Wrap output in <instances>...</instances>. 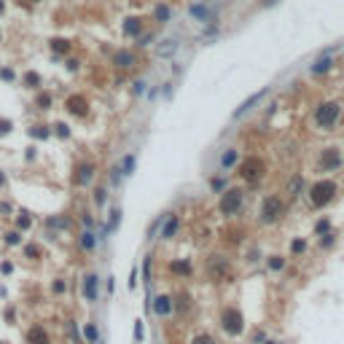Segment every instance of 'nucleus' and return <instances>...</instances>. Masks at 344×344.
Masks as SVG:
<instances>
[{
  "instance_id": "nucleus-1",
  "label": "nucleus",
  "mask_w": 344,
  "mask_h": 344,
  "mask_svg": "<svg viewBox=\"0 0 344 344\" xmlns=\"http://www.w3.org/2000/svg\"><path fill=\"white\" fill-rule=\"evenodd\" d=\"M336 194H339V188H336L334 180H317V183H312V188H309V204L320 210V207L334 202Z\"/></svg>"
},
{
  "instance_id": "nucleus-2",
  "label": "nucleus",
  "mask_w": 344,
  "mask_h": 344,
  "mask_svg": "<svg viewBox=\"0 0 344 344\" xmlns=\"http://www.w3.org/2000/svg\"><path fill=\"white\" fill-rule=\"evenodd\" d=\"M218 323H221V331L226 336H242L245 334V317L237 307H223Z\"/></svg>"
},
{
  "instance_id": "nucleus-3",
  "label": "nucleus",
  "mask_w": 344,
  "mask_h": 344,
  "mask_svg": "<svg viewBox=\"0 0 344 344\" xmlns=\"http://www.w3.org/2000/svg\"><path fill=\"white\" fill-rule=\"evenodd\" d=\"M237 175H240L245 183L256 186V183L261 180L263 175H266V162H263V159H258V156H248L245 162H240V167H237Z\"/></svg>"
},
{
  "instance_id": "nucleus-4",
  "label": "nucleus",
  "mask_w": 344,
  "mask_h": 344,
  "mask_svg": "<svg viewBox=\"0 0 344 344\" xmlns=\"http://www.w3.org/2000/svg\"><path fill=\"white\" fill-rule=\"evenodd\" d=\"M242 204H245V191L242 188H226L221 194V199H218V213L231 218L242 210Z\"/></svg>"
},
{
  "instance_id": "nucleus-5",
  "label": "nucleus",
  "mask_w": 344,
  "mask_h": 344,
  "mask_svg": "<svg viewBox=\"0 0 344 344\" xmlns=\"http://www.w3.org/2000/svg\"><path fill=\"white\" fill-rule=\"evenodd\" d=\"M339 116H342V105L339 102H323V105H317V110H315V124L328 132V129L336 127Z\"/></svg>"
},
{
  "instance_id": "nucleus-6",
  "label": "nucleus",
  "mask_w": 344,
  "mask_h": 344,
  "mask_svg": "<svg viewBox=\"0 0 344 344\" xmlns=\"http://www.w3.org/2000/svg\"><path fill=\"white\" fill-rule=\"evenodd\" d=\"M258 215H261V223H277L282 215H285V202L280 199V196H266V199L261 202V210H258Z\"/></svg>"
},
{
  "instance_id": "nucleus-7",
  "label": "nucleus",
  "mask_w": 344,
  "mask_h": 344,
  "mask_svg": "<svg viewBox=\"0 0 344 344\" xmlns=\"http://www.w3.org/2000/svg\"><path fill=\"white\" fill-rule=\"evenodd\" d=\"M94 175H97V167L91 162H81L76 164V170H73V183H76L78 188H86L94 183Z\"/></svg>"
},
{
  "instance_id": "nucleus-8",
  "label": "nucleus",
  "mask_w": 344,
  "mask_h": 344,
  "mask_svg": "<svg viewBox=\"0 0 344 344\" xmlns=\"http://www.w3.org/2000/svg\"><path fill=\"white\" fill-rule=\"evenodd\" d=\"M81 296H84L86 304H94L97 299H100V277H97L94 272L84 274V280H81Z\"/></svg>"
},
{
  "instance_id": "nucleus-9",
  "label": "nucleus",
  "mask_w": 344,
  "mask_h": 344,
  "mask_svg": "<svg viewBox=\"0 0 344 344\" xmlns=\"http://www.w3.org/2000/svg\"><path fill=\"white\" fill-rule=\"evenodd\" d=\"M65 110L73 118H86L89 116V100H86V94H70L65 100Z\"/></svg>"
},
{
  "instance_id": "nucleus-10",
  "label": "nucleus",
  "mask_w": 344,
  "mask_h": 344,
  "mask_svg": "<svg viewBox=\"0 0 344 344\" xmlns=\"http://www.w3.org/2000/svg\"><path fill=\"white\" fill-rule=\"evenodd\" d=\"M344 164V159L339 154V148H323L320 151V162H317V167H320L323 172H334V170H339Z\"/></svg>"
},
{
  "instance_id": "nucleus-11",
  "label": "nucleus",
  "mask_w": 344,
  "mask_h": 344,
  "mask_svg": "<svg viewBox=\"0 0 344 344\" xmlns=\"http://www.w3.org/2000/svg\"><path fill=\"white\" fill-rule=\"evenodd\" d=\"M177 231H180V218H177L175 213H167L162 221V231H159V240L170 242L172 237H177Z\"/></svg>"
},
{
  "instance_id": "nucleus-12",
  "label": "nucleus",
  "mask_w": 344,
  "mask_h": 344,
  "mask_svg": "<svg viewBox=\"0 0 344 344\" xmlns=\"http://www.w3.org/2000/svg\"><path fill=\"white\" fill-rule=\"evenodd\" d=\"M151 309L156 312V317H170L172 312H175V301H172L170 293H162V296H156V299L151 301Z\"/></svg>"
},
{
  "instance_id": "nucleus-13",
  "label": "nucleus",
  "mask_w": 344,
  "mask_h": 344,
  "mask_svg": "<svg viewBox=\"0 0 344 344\" xmlns=\"http://www.w3.org/2000/svg\"><path fill=\"white\" fill-rule=\"evenodd\" d=\"M24 344H51V334L41 323H35V326H30L27 334H24Z\"/></svg>"
},
{
  "instance_id": "nucleus-14",
  "label": "nucleus",
  "mask_w": 344,
  "mask_h": 344,
  "mask_svg": "<svg viewBox=\"0 0 344 344\" xmlns=\"http://www.w3.org/2000/svg\"><path fill=\"white\" fill-rule=\"evenodd\" d=\"M170 272L175 274V277L188 280V277L194 274V263H191L188 258H175V261H170Z\"/></svg>"
},
{
  "instance_id": "nucleus-15",
  "label": "nucleus",
  "mask_w": 344,
  "mask_h": 344,
  "mask_svg": "<svg viewBox=\"0 0 344 344\" xmlns=\"http://www.w3.org/2000/svg\"><path fill=\"white\" fill-rule=\"evenodd\" d=\"M263 97H266V89H261V91H256V94H250V97H248V100H245V102L240 105V108H237V110H234V118H242L245 113H250V110H253V108H256V105H258V102H261V100H263Z\"/></svg>"
},
{
  "instance_id": "nucleus-16",
  "label": "nucleus",
  "mask_w": 344,
  "mask_h": 344,
  "mask_svg": "<svg viewBox=\"0 0 344 344\" xmlns=\"http://www.w3.org/2000/svg\"><path fill=\"white\" fill-rule=\"evenodd\" d=\"M97 240H100V237H97L91 229H84V231H81V237H78V248H81L84 253H94Z\"/></svg>"
},
{
  "instance_id": "nucleus-17",
  "label": "nucleus",
  "mask_w": 344,
  "mask_h": 344,
  "mask_svg": "<svg viewBox=\"0 0 344 344\" xmlns=\"http://www.w3.org/2000/svg\"><path fill=\"white\" fill-rule=\"evenodd\" d=\"M113 65H116V68H121V70L135 68V54H132V51H127V49L116 51V54H113Z\"/></svg>"
},
{
  "instance_id": "nucleus-18",
  "label": "nucleus",
  "mask_w": 344,
  "mask_h": 344,
  "mask_svg": "<svg viewBox=\"0 0 344 344\" xmlns=\"http://www.w3.org/2000/svg\"><path fill=\"white\" fill-rule=\"evenodd\" d=\"M237 162H240V151H237V148H226V151L221 154V170L237 167Z\"/></svg>"
},
{
  "instance_id": "nucleus-19",
  "label": "nucleus",
  "mask_w": 344,
  "mask_h": 344,
  "mask_svg": "<svg viewBox=\"0 0 344 344\" xmlns=\"http://www.w3.org/2000/svg\"><path fill=\"white\" fill-rule=\"evenodd\" d=\"M175 51H177V41H175V38H164V41L156 46V54L159 57H172Z\"/></svg>"
},
{
  "instance_id": "nucleus-20",
  "label": "nucleus",
  "mask_w": 344,
  "mask_h": 344,
  "mask_svg": "<svg viewBox=\"0 0 344 344\" xmlns=\"http://www.w3.org/2000/svg\"><path fill=\"white\" fill-rule=\"evenodd\" d=\"M81 334H84L86 344H97V342H100V328H97L94 323H84Z\"/></svg>"
},
{
  "instance_id": "nucleus-21",
  "label": "nucleus",
  "mask_w": 344,
  "mask_h": 344,
  "mask_svg": "<svg viewBox=\"0 0 344 344\" xmlns=\"http://www.w3.org/2000/svg\"><path fill=\"white\" fill-rule=\"evenodd\" d=\"M124 32H127L129 38H137L143 32V19H137V16L127 19V22H124Z\"/></svg>"
},
{
  "instance_id": "nucleus-22",
  "label": "nucleus",
  "mask_w": 344,
  "mask_h": 344,
  "mask_svg": "<svg viewBox=\"0 0 344 344\" xmlns=\"http://www.w3.org/2000/svg\"><path fill=\"white\" fill-rule=\"evenodd\" d=\"M118 167H121V175L124 177H129L132 172H135V167H137V156L135 154H127L121 159V164H118Z\"/></svg>"
},
{
  "instance_id": "nucleus-23",
  "label": "nucleus",
  "mask_w": 344,
  "mask_h": 344,
  "mask_svg": "<svg viewBox=\"0 0 344 344\" xmlns=\"http://www.w3.org/2000/svg\"><path fill=\"white\" fill-rule=\"evenodd\" d=\"M22 256H24V258H30V261H38V258L43 256V248H41V245H35V242L22 245Z\"/></svg>"
},
{
  "instance_id": "nucleus-24",
  "label": "nucleus",
  "mask_w": 344,
  "mask_h": 344,
  "mask_svg": "<svg viewBox=\"0 0 344 344\" xmlns=\"http://www.w3.org/2000/svg\"><path fill=\"white\" fill-rule=\"evenodd\" d=\"M30 137H35V140H49V137H51V127H46V124H32V127H30Z\"/></svg>"
},
{
  "instance_id": "nucleus-25",
  "label": "nucleus",
  "mask_w": 344,
  "mask_h": 344,
  "mask_svg": "<svg viewBox=\"0 0 344 344\" xmlns=\"http://www.w3.org/2000/svg\"><path fill=\"white\" fill-rule=\"evenodd\" d=\"M226 272V258L223 256H210V274H223Z\"/></svg>"
},
{
  "instance_id": "nucleus-26",
  "label": "nucleus",
  "mask_w": 344,
  "mask_h": 344,
  "mask_svg": "<svg viewBox=\"0 0 344 344\" xmlns=\"http://www.w3.org/2000/svg\"><path fill=\"white\" fill-rule=\"evenodd\" d=\"M331 65H334V59H331L328 54L326 57H320L317 62L312 65V76H323V73H328L331 70Z\"/></svg>"
},
{
  "instance_id": "nucleus-27",
  "label": "nucleus",
  "mask_w": 344,
  "mask_h": 344,
  "mask_svg": "<svg viewBox=\"0 0 344 344\" xmlns=\"http://www.w3.org/2000/svg\"><path fill=\"white\" fill-rule=\"evenodd\" d=\"M22 84L27 86V89H41V84H43V78L38 76L35 70H30V73H24L22 76Z\"/></svg>"
},
{
  "instance_id": "nucleus-28",
  "label": "nucleus",
  "mask_w": 344,
  "mask_h": 344,
  "mask_svg": "<svg viewBox=\"0 0 344 344\" xmlns=\"http://www.w3.org/2000/svg\"><path fill=\"white\" fill-rule=\"evenodd\" d=\"M70 49H73V43L68 38H54V41H51V51H54V54H68Z\"/></svg>"
},
{
  "instance_id": "nucleus-29",
  "label": "nucleus",
  "mask_w": 344,
  "mask_h": 344,
  "mask_svg": "<svg viewBox=\"0 0 344 344\" xmlns=\"http://www.w3.org/2000/svg\"><path fill=\"white\" fill-rule=\"evenodd\" d=\"M172 301H175V312H188V309H191V299H188V293H177V296H172Z\"/></svg>"
},
{
  "instance_id": "nucleus-30",
  "label": "nucleus",
  "mask_w": 344,
  "mask_h": 344,
  "mask_svg": "<svg viewBox=\"0 0 344 344\" xmlns=\"http://www.w3.org/2000/svg\"><path fill=\"white\" fill-rule=\"evenodd\" d=\"M51 105H54V100H51L49 91H41V94L35 97V108L38 110H51Z\"/></svg>"
},
{
  "instance_id": "nucleus-31",
  "label": "nucleus",
  "mask_w": 344,
  "mask_h": 344,
  "mask_svg": "<svg viewBox=\"0 0 344 344\" xmlns=\"http://www.w3.org/2000/svg\"><path fill=\"white\" fill-rule=\"evenodd\" d=\"M3 242L8 245V248H19V245H22V231H5L3 234Z\"/></svg>"
},
{
  "instance_id": "nucleus-32",
  "label": "nucleus",
  "mask_w": 344,
  "mask_h": 344,
  "mask_svg": "<svg viewBox=\"0 0 344 344\" xmlns=\"http://www.w3.org/2000/svg\"><path fill=\"white\" fill-rule=\"evenodd\" d=\"M32 229V218H30V213H19L16 215V231H30Z\"/></svg>"
},
{
  "instance_id": "nucleus-33",
  "label": "nucleus",
  "mask_w": 344,
  "mask_h": 344,
  "mask_svg": "<svg viewBox=\"0 0 344 344\" xmlns=\"http://www.w3.org/2000/svg\"><path fill=\"white\" fill-rule=\"evenodd\" d=\"M154 16H156V22L167 24L170 19H172V11L167 8V5H156V8H154Z\"/></svg>"
},
{
  "instance_id": "nucleus-34",
  "label": "nucleus",
  "mask_w": 344,
  "mask_h": 344,
  "mask_svg": "<svg viewBox=\"0 0 344 344\" xmlns=\"http://www.w3.org/2000/svg\"><path fill=\"white\" fill-rule=\"evenodd\" d=\"M51 293H54V296H65V293H68V280L54 277V282H51Z\"/></svg>"
},
{
  "instance_id": "nucleus-35",
  "label": "nucleus",
  "mask_w": 344,
  "mask_h": 344,
  "mask_svg": "<svg viewBox=\"0 0 344 344\" xmlns=\"http://www.w3.org/2000/svg\"><path fill=\"white\" fill-rule=\"evenodd\" d=\"M266 266L272 269V272H282V269H285V258H282V256H269Z\"/></svg>"
},
{
  "instance_id": "nucleus-36",
  "label": "nucleus",
  "mask_w": 344,
  "mask_h": 344,
  "mask_svg": "<svg viewBox=\"0 0 344 344\" xmlns=\"http://www.w3.org/2000/svg\"><path fill=\"white\" fill-rule=\"evenodd\" d=\"M210 191L213 194H223L226 191V180L223 177H210Z\"/></svg>"
},
{
  "instance_id": "nucleus-37",
  "label": "nucleus",
  "mask_w": 344,
  "mask_h": 344,
  "mask_svg": "<svg viewBox=\"0 0 344 344\" xmlns=\"http://www.w3.org/2000/svg\"><path fill=\"white\" fill-rule=\"evenodd\" d=\"M105 202H108V188H94V204L102 210Z\"/></svg>"
},
{
  "instance_id": "nucleus-38",
  "label": "nucleus",
  "mask_w": 344,
  "mask_h": 344,
  "mask_svg": "<svg viewBox=\"0 0 344 344\" xmlns=\"http://www.w3.org/2000/svg\"><path fill=\"white\" fill-rule=\"evenodd\" d=\"M118 223H121V210L113 207V210H110V223H108V231H116V229H118Z\"/></svg>"
},
{
  "instance_id": "nucleus-39",
  "label": "nucleus",
  "mask_w": 344,
  "mask_h": 344,
  "mask_svg": "<svg viewBox=\"0 0 344 344\" xmlns=\"http://www.w3.org/2000/svg\"><path fill=\"white\" fill-rule=\"evenodd\" d=\"M54 135L62 137V140H68V137H70V127L65 121H59V124H54Z\"/></svg>"
},
{
  "instance_id": "nucleus-40",
  "label": "nucleus",
  "mask_w": 344,
  "mask_h": 344,
  "mask_svg": "<svg viewBox=\"0 0 344 344\" xmlns=\"http://www.w3.org/2000/svg\"><path fill=\"white\" fill-rule=\"evenodd\" d=\"M191 344H215V339L210 334H194V339H191Z\"/></svg>"
},
{
  "instance_id": "nucleus-41",
  "label": "nucleus",
  "mask_w": 344,
  "mask_h": 344,
  "mask_svg": "<svg viewBox=\"0 0 344 344\" xmlns=\"http://www.w3.org/2000/svg\"><path fill=\"white\" fill-rule=\"evenodd\" d=\"M121 167H118V164H116V167H110V183H113V186H118V183H121Z\"/></svg>"
},
{
  "instance_id": "nucleus-42",
  "label": "nucleus",
  "mask_w": 344,
  "mask_h": 344,
  "mask_svg": "<svg viewBox=\"0 0 344 344\" xmlns=\"http://www.w3.org/2000/svg\"><path fill=\"white\" fill-rule=\"evenodd\" d=\"M328 229H331V221H328V218H323V221H317V226H315V231H317V234H328Z\"/></svg>"
},
{
  "instance_id": "nucleus-43",
  "label": "nucleus",
  "mask_w": 344,
  "mask_h": 344,
  "mask_svg": "<svg viewBox=\"0 0 344 344\" xmlns=\"http://www.w3.org/2000/svg\"><path fill=\"white\" fill-rule=\"evenodd\" d=\"M191 16L204 19V16H207V8H204V5H191Z\"/></svg>"
},
{
  "instance_id": "nucleus-44",
  "label": "nucleus",
  "mask_w": 344,
  "mask_h": 344,
  "mask_svg": "<svg viewBox=\"0 0 344 344\" xmlns=\"http://www.w3.org/2000/svg\"><path fill=\"white\" fill-rule=\"evenodd\" d=\"M143 336H145V326H143V320H137L135 323V342H143Z\"/></svg>"
},
{
  "instance_id": "nucleus-45",
  "label": "nucleus",
  "mask_w": 344,
  "mask_h": 344,
  "mask_svg": "<svg viewBox=\"0 0 344 344\" xmlns=\"http://www.w3.org/2000/svg\"><path fill=\"white\" fill-rule=\"evenodd\" d=\"M290 250H293V253L299 256V253H304V250H307V242H304V240H293V245H290Z\"/></svg>"
},
{
  "instance_id": "nucleus-46",
  "label": "nucleus",
  "mask_w": 344,
  "mask_h": 344,
  "mask_svg": "<svg viewBox=\"0 0 344 344\" xmlns=\"http://www.w3.org/2000/svg\"><path fill=\"white\" fill-rule=\"evenodd\" d=\"M11 127H14V124H11L8 118H0V135H8Z\"/></svg>"
},
{
  "instance_id": "nucleus-47",
  "label": "nucleus",
  "mask_w": 344,
  "mask_h": 344,
  "mask_svg": "<svg viewBox=\"0 0 344 344\" xmlns=\"http://www.w3.org/2000/svg\"><path fill=\"white\" fill-rule=\"evenodd\" d=\"M81 223H84V229H94V218H91L89 213L81 215Z\"/></svg>"
},
{
  "instance_id": "nucleus-48",
  "label": "nucleus",
  "mask_w": 344,
  "mask_h": 344,
  "mask_svg": "<svg viewBox=\"0 0 344 344\" xmlns=\"http://www.w3.org/2000/svg\"><path fill=\"white\" fill-rule=\"evenodd\" d=\"M143 91H145V84H143V81H135V84H132V94H143Z\"/></svg>"
},
{
  "instance_id": "nucleus-49",
  "label": "nucleus",
  "mask_w": 344,
  "mask_h": 344,
  "mask_svg": "<svg viewBox=\"0 0 344 344\" xmlns=\"http://www.w3.org/2000/svg\"><path fill=\"white\" fill-rule=\"evenodd\" d=\"M137 272H140V269H132V274H129V290L137 288Z\"/></svg>"
},
{
  "instance_id": "nucleus-50",
  "label": "nucleus",
  "mask_w": 344,
  "mask_h": 344,
  "mask_svg": "<svg viewBox=\"0 0 344 344\" xmlns=\"http://www.w3.org/2000/svg\"><path fill=\"white\" fill-rule=\"evenodd\" d=\"M0 272H3V274H11V272H14V263H11V261H3V263H0Z\"/></svg>"
},
{
  "instance_id": "nucleus-51",
  "label": "nucleus",
  "mask_w": 344,
  "mask_h": 344,
  "mask_svg": "<svg viewBox=\"0 0 344 344\" xmlns=\"http://www.w3.org/2000/svg\"><path fill=\"white\" fill-rule=\"evenodd\" d=\"M0 78H3V81H14V70H0Z\"/></svg>"
},
{
  "instance_id": "nucleus-52",
  "label": "nucleus",
  "mask_w": 344,
  "mask_h": 344,
  "mask_svg": "<svg viewBox=\"0 0 344 344\" xmlns=\"http://www.w3.org/2000/svg\"><path fill=\"white\" fill-rule=\"evenodd\" d=\"M334 242H336V240H334V234H323V242H320V245H323V248H331Z\"/></svg>"
},
{
  "instance_id": "nucleus-53",
  "label": "nucleus",
  "mask_w": 344,
  "mask_h": 344,
  "mask_svg": "<svg viewBox=\"0 0 344 344\" xmlns=\"http://www.w3.org/2000/svg\"><path fill=\"white\" fill-rule=\"evenodd\" d=\"M68 70H73V73L78 70V62H76V59H70V62H68Z\"/></svg>"
},
{
  "instance_id": "nucleus-54",
  "label": "nucleus",
  "mask_w": 344,
  "mask_h": 344,
  "mask_svg": "<svg viewBox=\"0 0 344 344\" xmlns=\"http://www.w3.org/2000/svg\"><path fill=\"white\" fill-rule=\"evenodd\" d=\"M151 41H154V38H148V35H143V38H140V46H151Z\"/></svg>"
},
{
  "instance_id": "nucleus-55",
  "label": "nucleus",
  "mask_w": 344,
  "mask_h": 344,
  "mask_svg": "<svg viewBox=\"0 0 344 344\" xmlns=\"http://www.w3.org/2000/svg\"><path fill=\"white\" fill-rule=\"evenodd\" d=\"M3 186H5V175L0 172V188H3Z\"/></svg>"
},
{
  "instance_id": "nucleus-56",
  "label": "nucleus",
  "mask_w": 344,
  "mask_h": 344,
  "mask_svg": "<svg viewBox=\"0 0 344 344\" xmlns=\"http://www.w3.org/2000/svg\"><path fill=\"white\" fill-rule=\"evenodd\" d=\"M3 8H5V3H3V0H0V14H3Z\"/></svg>"
},
{
  "instance_id": "nucleus-57",
  "label": "nucleus",
  "mask_w": 344,
  "mask_h": 344,
  "mask_svg": "<svg viewBox=\"0 0 344 344\" xmlns=\"http://www.w3.org/2000/svg\"><path fill=\"white\" fill-rule=\"evenodd\" d=\"M263 344H277V342H272V339H269V342H263Z\"/></svg>"
},
{
  "instance_id": "nucleus-58",
  "label": "nucleus",
  "mask_w": 344,
  "mask_h": 344,
  "mask_svg": "<svg viewBox=\"0 0 344 344\" xmlns=\"http://www.w3.org/2000/svg\"><path fill=\"white\" fill-rule=\"evenodd\" d=\"M30 3H41V0H30Z\"/></svg>"
},
{
  "instance_id": "nucleus-59",
  "label": "nucleus",
  "mask_w": 344,
  "mask_h": 344,
  "mask_svg": "<svg viewBox=\"0 0 344 344\" xmlns=\"http://www.w3.org/2000/svg\"><path fill=\"white\" fill-rule=\"evenodd\" d=\"M0 43H3V32H0Z\"/></svg>"
}]
</instances>
